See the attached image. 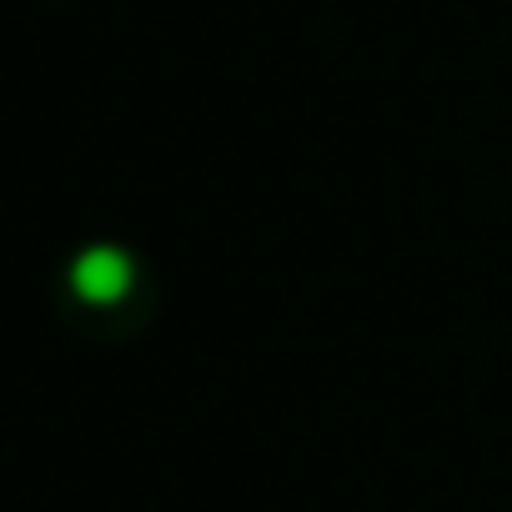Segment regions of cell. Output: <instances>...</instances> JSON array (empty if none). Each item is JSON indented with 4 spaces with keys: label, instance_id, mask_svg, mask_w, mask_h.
<instances>
[{
    "label": "cell",
    "instance_id": "1",
    "mask_svg": "<svg viewBox=\"0 0 512 512\" xmlns=\"http://www.w3.org/2000/svg\"><path fill=\"white\" fill-rule=\"evenodd\" d=\"M71 282H76V292L86 302H116L126 292V282H131V262L121 251H111V246H96V251H86L76 262Z\"/></svg>",
    "mask_w": 512,
    "mask_h": 512
}]
</instances>
